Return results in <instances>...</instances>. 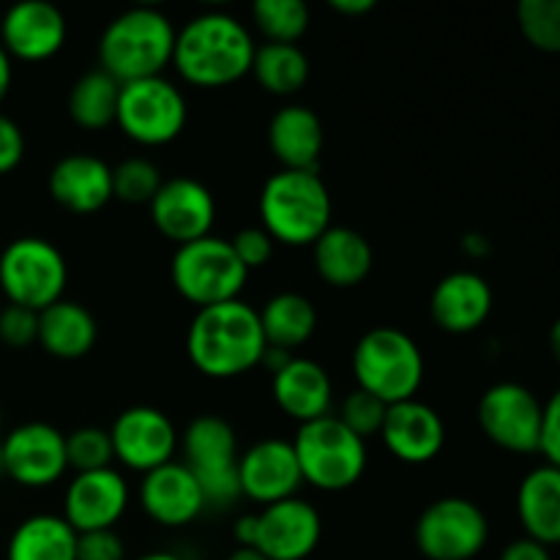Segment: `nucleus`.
<instances>
[{
  "label": "nucleus",
  "mask_w": 560,
  "mask_h": 560,
  "mask_svg": "<svg viewBox=\"0 0 560 560\" xmlns=\"http://www.w3.org/2000/svg\"><path fill=\"white\" fill-rule=\"evenodd\" d=\"M189 107L186 96L164 74L120 82L115 124L140 145H164L184 131Z\"/></svg>",
  "instance_id": "9d476101"
},
{
  "label": "nucleus",
  "mask_w": 560,
  "mask_h": 560,
  "mask_svg": "<svg viewBox=\"0 0 560 560\" xmlns=\"http://www.w3.org/2000/svg\"><path fill=\"white\" fill-rule=\"evenodd\" d=\"M353 375L359 388L386 405L413 399L424 381V355L419 342L397 326H375L353 348Z\"/></svg>",
  "instance_id": "39448f33"
},
{
  "label": "nucleus",
  "mask_w": 560,
  "mask_h": 560,
  "mask_svg": "<svg viewBox=\"0 0 560 560\" xmlns=\"http://www.w3.org/2000/svg\"><path fill=\"white\" fill-rule=\"evenodd\" d=\"M255 38L230 11H202L175 33L173 66L186 82L222 88L252 71Z\"/></svg>",
  "instance_id": "f257e3e1"
},
{
  "label": "nucleus",
  "mask_w": 560,
  "mask_h": 560,
  "mask_svg": "<svg viewBox=\"0 0 560 560\" xmlns=\"http://www.w3.org/2000/svg\"><path fill=\"white\" fill-rule=\"evenodd\" d=\"M492 288L481 273L459 268L432 288L430 315L443 331L470 334L490 317Z\"/></svg>",
  "instance_id": "5701e85b"
},
{
  "label": "nucleus",
  "mask_w": 560,
  "mask_h": 560,
  "mask_svg": "<svg viewBox=\"0 0 560 560\" xmlns=\"http://www.w3.org/2000/svg\"><path fill=\"white\" fill-rule=\"evenodd\" d=\"M0 44L11 58H52L66 44V14L52 0H20L0 20Z\"/></svg>",
  "instance_id": "aec40b11"
},
{
  "label": "nucleus",
  "mask_w": 560,
  "mask_h": 560,
  "mask_svg": "<svg viewBox=\"0 0 560 560\" xmlns=\"http://www.w3.org/2000/svg\"><path fill=\"white\" fill-rule=\"evenodd\" d=\"M550 353L560 364V317H556V323L550 326Z\"/></svg>",
  "instance_id": "8fccbe9b"
},
{
  "label": "nucleus",
  "mask_w": 560,
  "mask_h": 560,
  "mask_svg": "<svg viewBox=\"0 0 560 560\" xmlns=\"http://www.w3.org/2000/svg\"><path fill=\"white\" fill-rule=\"evenodd\" d=\"M22 156H25V135L20 124L0 113V175L11 173L22 162Z\"/></svg>",
  "instance_id": "a19ab883"
},
{
  "label": "nucleus",
  "mask_w": 560,
  "mask_h": 560,
  "mask_svg": "<svg viewBox=\"0 0 560 560\" xmlns=\"http://www.w3.org/2000/svg\"><path fill=\"white\" fill-rule=\"evenodd\" d=\"M262 228L288 246L315 244L331 228V191L317 170H277L260 189Z\"/></svg>",
  "instance_id": "20e7f679"
},
{
  "label": "nucleus",
  "mask_w": 560,
  "mask_h": 560,
  "mask_svg": "<svg viewBox=\"0 0 560 560\" xmlns=\"http://www.w3.org/2000/svg\"><path fill=\"white\" fill-rule=\"evenodd\" d=\"M5 560H77V530L60 514H33L11 534Z\"/></svg>",
  "instance_id": "c85d7f7f"
},
{
  "label": "nucleus",
  "mask_w": 560,
  "mask_h": 560,
  "mask_svg": "<svg viewBox=\"0 0 560 560\" xmlns=\"http://www.w3.org/2000/svg\"><path fill=\"white\" fill-rule=\"evenodd\" d=\"M517 25L530 47L560 55V0H520Z\"/></svg>",
  "instance_id": "72a5a7b5"
},
{
  "label": "nucleus",
  "mask_w": 560,
  "mask_h": 560,
  "mask_svg": "<svg viewBox=\"0 0 560 560\" xmlns=\"http://www.w3.org/2000/svg\"><path fill=\"white\" fill-rule=\"evenodd\" d=\"M77 560H126V545L113 528L77 534Z\"/></svg>",
  "instance_id": "ea45409f"
},
{
  "label": "nucleus",
  "mask_w": 560,
  "mask_h": 560,
  "mask_svg": "<svg viewBox=\"0 0 560 560\" xmlns=\"http://www.w3.org/2000/svg\"><path fill=\"white\" fill-rule=\"evenodd\" d=\"M331 9L339 14H366L375 9V0H331Z\"/></svg>",
  "instance_id": "de8ad7c7"
},
{
  "label": "nucleus",
  "mask_w": 560,
  "mask_h": 560,
  "mask_svg": "<svg viewBox=\"0 0 560 560\" xmlns=\"http://www.w3.org/2000/svg\"><path fill=\"white\" fill-rule=\"evenodd\" d=\"M290 443L304 481L323 492L348 490L366 470V441L353 435L331 413L299 424Z\"/></svg>",
  "instance_id": "423d86ee"
},
{
  "label": "nucleus",
  "mask_w": 560,
  "mask_h": 560,
  "mask_svg": "<svg viewBox=\"0 0 560 560\" xmlns=\"http://www.w3.org/2000/svg\"><path fill=\"white\" fill-rule=\"evenodd\" d=\"M184 465L200 485L206 506L230 509L241 498L238 438L222 416H197L178 441Z\"/></svg>",
  "instance_id": "6e6552de"
},
{
  "label": "nucleus",
  "mask_w": 560,
  "mask_h": 560,
  "mask_svg": "<svg viewBox=\"0 0 560 560\" xmlns=\"http://www.w3.org/2000/svg\"><path fill=\"white\" fill-rule=\"evenodd\" d=\"M517 517L525 536L545 547L560 545V468L539 465L517 487Z\"/></svg>",
  "instance_id": "bb28decb"
},
{
  "label": "nucleus",
  "mask_w": 560,
  "mask_h": 560,
  "mask_svg": "<svg viewBox=\"0 0 560 560\" xmlns=\"http://www.w3.org/2000/svg\"><path fill=\"white\" fill-rule=\"evenodd\" d=\"M140 506L153 523L164 528H184L208 509L200 485L178 459L142 474Z\"/></svg>",
  "instance_id": "6ab92c4d"
},
{
  "label": "nucleus",
  "mask_w": 560,
  "mask_h": 560,
  "mask_svg": "<svg viewBox=\"0 0 560 560\" xmlns=\"http://www.w3.org/2000/svg\"><path fill=\"white\" fill-rule=\"evenodd\" d=\"M320 512L299 495L268 503L257 512L255 550H260L268 560L310 558L320 545Z\"/></svg>",
  "instance_id": "2eb2a0df"
},
{
  "label": "nucleus",
  "mask_w": 560,
  "mask_h": 560,
  "mask_svg": "<svg viewBox=\"0 0 560 560\" xmlns=\"http://www.w3.org/2000/svg\"><path fill=\"white\" fill-rule=\"evenodd\" d=\"M38 339V312L5 304L0 310V342L9 348H27Z\"/></svg>",
  "instance_id": "4c0bfd02"
},
{
  "label": "nucleus",
  "mask_w": 560,
  "mask_h": 560,
  "mask_svg": "<svg viewBox=\"0 0 560 560\" xmlns=\"http://www.w3.org/2000/svg\"><path fill=\"white\" fill-rule=\"evenodd\" d=\"M135 560H184V558L175 556V552H145V556L135 558Z\"/></svg>",
  "instance_id": "3c124183"
},
{
  "label": "nucleus",
  "mask_w": 560,
  "mask_h": 560,
  "mask_svg": "<svg viewBox=\"0 0 560 560\" xmlns=\"http://www.w3.org/2000/svg\"><path fill=\"white\" fill-rule=\"evenodd\" d=\"M11 80H14V66H11V55L5 52V47L0 44V104L9 96Z\"/></svg>",
  "instance_id": "49530a36"
},
{
  "label": "nucleus",
  "mask_w": 560,
  "mask_h": 560,
  "mask_svg": "<svg viewBox=\"0 0 560 560\" xmlns=\"http://www.w3.org/2000/svg\"><path fill=\"white\" fill-rule=\"evenodd\" d=\"M238 485L241 495L262 506L293 498L295 490L304 485L293 443L279 438H262L252 443L238 457Z\"/></svg>",
  "instance_id": "a211bd4d"
},
{
  "label": "nucleus",
  "mask_w": 560,
  "mask_h": 560,
  "mask_svg": "<svg viewBox=\"0 0 560 560\" xmlns=\"http://www.w3.org/2000/svg\"><path fill=\"white\" fill-rule=\"evenodd\" d=\"M66 459L69 468L77 474H88V470L113 468L115 452L109 430L102 427H80V430L66 435Z\"/></svg>",
  "instance_id": "c9c22d12"
},
{
  "label": "nucleus",
  "mask_w": 560,
  "mask_h": 560,
  "mask_svg": "<svg viewBox=\"0 0 560 560\" xmlns=\"http://www.w3.org/2000/svg\"><path fill=\"white\" fill-rule=\"evenodd\" d=\"M233 536L238 547H255L257 539V514H241L233 525Z\"/></svg>",
  "instance_id": "c03bdc74"
},
{
  "label": "nucleus",
  "mask_w": 560,
  "mask_h": 560,
  "mask_svg": "<svg viewBox=\"0 0 560 560\" xmlns=\"http://www.w3.org/2000/svg\"><path fill=\"white\" fill-rule=\"evenodd\" d=\"M230 244H233L235 255H238V260L244 262L246 271H252V268H262L268 260L273 257V246H277V241L268 235V230L257 228V224H252V228H241L238 233L230 238Z\"/></svg>",
  "instance_id": "58836bf2"
},
{
  "label": "nucleus",
  "mask_w": 560,
  "mask_h": 560,
  "mask_svg": "<svg viewBox=\"0 0 560 560\" xmlns=\"http://www.w3.org/2000/svg\"><path fill=\"white\" fill-rule=\"evenodd\" d=\"M98 337L96 317L80 301L60 299L38 312V339L36 342L49 355L63 361L82 359L93 350Z\"/></svg>",
  "instance_id": "cd10ccee"
},
{
  "label": "nucleus",
  "mask_w": 560,
  "mask_h": 560,
  "mask_svg": "<svg viewBox=\"0 0 560 560\" xmlns=\"http://www.w3.org/2000/svg\"><path fill=\"white\" fill-rule=\"evenodd\" d=\"M260 315L262 334H266L268 348L293 350L310 342L317 328V310L306 295L284 290V293L271 295L262 304Z\"/></svg>",
  "instance_id": "c756f323"
},
{
  "label": "nucleus",
  "mask_w": 560,
  "mask_h": 560,
  "mask_svg": "<svg viewBox=\"0 0 560 560\" xmlns=\"http://www.w3.org/2000/svg\"><path fill=\"white\" fill-rule=\"evenodd\" d=\"M109 438H113L115 459L140 474L170 463L180 441L170 416L151 405L120 410L109 427Z\"/></svg>",
  "instance_id": "4468645a"
},
{
  "label": "nucleus",
  "mask_w": 560,
  "mask_h": 560,
  "mask_svg": "<svg viewBox=\"0 0 560 560\" xmlns=\"http://www.w3.org/2000/svg\"><path fill=\"white\" fill-rule=\"evenodd\" d=\"M162 184V173L145 156L124 159L113 167V197L129 202V206H148Z\"/></svg>",
  "instance_id": "f704fd0d"
},
{
  "label": "nucleus",
  "mask_w": 560,
  "mask_h": 560,
  "mask_svg": "<svg viewBox=\"0 0 560 560\" xmlns=\"http://www.w3.org/2000/svg\"><path fill=\"white\" fill-rule=\"evenodd\" d=\"M271 394L279 408L299 424L328 416L334 402V383L326 366L312 359L293 355L271 375Z\"/></svg>",
  "instance_id": "b1692460"
},
{
  "label": "nucleus",
  "mask_w": 560,
  "mask_h": 560,
  "mask_svg": "<svg viewBox=\"0 0 560 560\" xmlns=\"http://www.w3.org/2000/svg\"><path fill=\"white\" fill-rule=\"evenodd\" d=\"M498 560H552L550 556V547L539 545V541L528 539V536H520V539L509 541L503 547L501 558Z\"/></svg>",
  "instance_id": "37998d69"
},
{
  "label": "nucleus",
  "mask_w": 560,
  "mask_h": 560,
  "mask_svg": "<svg viewBox=\"0 0 560 560\" xmlns=\"http://www.w3.org/2000/svg\"><path fill=\"white\" fill-rule=\"evenodd\" d=\"M69 468L66 435L47 421H25L0 443V470L20 487L42 490Z\"/></svg>",
  "instance_id": "ddd939ff"
},
{
  "label": "nucleus",
  "mask_w": 560,
  "mask_h": 560,
  "mask_svg": "<svg viewBox=\"0 0 560 560\" xmlns=\"http://www.w3.org/2000/svg\"><path fill=\"white\" fill-rule=\"evenodd\" d=\"M323 142L320 115L306 104H284L268 120V148L282 170H317Z\"/></svg>",
  "instance_id": "393cba45"
},
{
  "label": "nucleus",
  "mask_w": 560,
  "mask_h": 560,
  "mask_svg": "<svg viewBox=\"0 0 560 560\" xmlns=\"http://www.w3.org/2000/svg\"><path fill=\"white\" fill-rule=\"evenodd\" d=\"M49 197L66 211L93 213L113 200V167L96 153H69L49 170Z\"/></svg>",
  "instance_id": "4be33fe9"
},
{
  "label": "nucleus",
  "mask_w": 560,
  "mask_h": 560,
  "mask_svg": "<svg viewBox=\"0 0 560 560\" xmlns=\"http://www.w3.org/2000/svg\"><path fill=\"white\" fill-rule=\"evenodd\" d=\"M463 249L468 252L470 257H485V255H490L492 244L485 233H476V230H470V233L463 235Z\"/></svg>",
  "instance_id": "a18cd8bd"
},
{
  "label": "nucleus",
  "mask_w": 560,
  "mask_h": 560,
  "mask_svg": "<svg viewBox=\"0 0 560 560\" xmlns=\"http://www.w3.org/2000/svg\"><path fill=\"white\" fill-rule=\"evenodd\" d=\"M252 74L273 96H293L310 80V58L299 44L262 42L255 49Z\"/></svg>",
  "instance_id": "7c9ffc66"
},
{
  "label": "nucleus",
  "mask_w": 560,
  "mask_h": 560,
  "mask_svg": "<svg viewBox=\"0 0 560 560\" xmlns=\"http://www.w3.org/2000/svg\"><path fill=\"white\" fill-rule=\"evenodd\" d=\"M120 98V82L104 69L77 77L69 91V115L82 129H104L115 124Z\"/></svg>",
  "instance_id": "2f4dec72"
},
{
  "label": "nucleus",
  "mask_w": 560,
  "mask_h": 560,
  "mask_svg": "<svg viewBox=\"0 0 560 560\" xmlns=\"http://www.w3.org/2000/svg\"><path fill=\"white\" fill-rule=\"evenodd\" d=\"M66 282L63 252L42 235H22L0 252V290L9 304L42 312L63 299Z\"/></svg>",
  "instance_id": "1a4fd4ad"
},
{
  "label": "nucleus",
  "mask_w": 560,
  "mask_h": 560,
  "mask_svg": "<svg viewBox=\"0 0 560 560\" xmlns=\"http://www.w3.org/2000/svg\"><path fill=\"white\" fill-rule=\"evenodd\" d=\"M312 260H315L317 273L331 288H355L370 277L375 266V252L359 230L331 224L312 244Z\"/></svg>",
  "instance_id": "a878e982"
},
{
  "label": "nucleus",
  "mask_w": 560,
  "mask_h": 560,
  "mask_svg": "<svg viewBox=\"0 0 560 560\" xmlns=\"http://www.w3.org/2000/svg\"><path fill=\"white\" fill-rule=\"evenodd\" d=\"M148 208L159 233L178 246L211 235L217 219V200L211 189L191 175H175L164 180Z\"/></svg>",
  "instance_id": "dca6fc26"
},
{
  "label": "nucleus",
  "mask_w": 560,
  "mask_h": 560,
  "mask_svg": "<svg viewBox=\"0 0 560 560\" xmlns=\"http://www.w3.org/2000/svg\"><path fill=\"white\" fill-rule=\"evenodd\" d=\"M547 465L560 468V388L545 402V427H541V446Z\"/></svg>",
  "instance_id": "79ce46f5"
},
{
  "label": "nucleus",
  "mask_w": 560,
  "mask_h": 560,
  "mask_svg": "<svg viewBox=\"0 0 560 560\" xmlns=\"http://www.w3.org/2000/svg\"><path fill=\"white\" fill-rule=\"evenodd\" d=\"M252 16L266 42L295 44L310 31V5L304 0H255Z\"/></svg>",
  "instance_id": "473e14b6"
},
{
  "label": "nucleus",
  "mask_w": 560,
  "mask_h": 560,
  "mask_svg": "<svg viewBox=\"0 0 560 560\" xmlns=\"http://www.w3.org/2000/svg\"><path fill=\"white\" fill-rule=\"evenodd\" d=\"M383 446L408 465H424L441 454L446 443V424L432 405L419 399L388 405L381 427Z\"/></svg>",
  "instance_id": "412c9836"
},
{
  "label": "nucleus",
  "mask_w": 560,
  "mask_h": 560,
  "mask_svg": "<svg viewBox=\"0 0 560 560\" xmlns=\"http://www.w3.org/2000/svg\"><path fill=\"white\" fill-rule=\"evenodd\" d=\"M268 342L260 315L246 301L233 299L202 306L195 312L186 331V353L191 364L208 377L228 381L255 370Z\"/></svg>",
  "instance_id": "f03ea898"
},
{
  "label": "nucleus",
  "mask_w": 560,
  "mask_h": 560,
  "mask_svg": "<svg viewBox=\"0 0 560 560\" xmlns=\"http://www.w3.org/2000/svg\"><path fill=\"white\" fill-rule=\"evenodd\" d=\"M228 560H268L262 556L260 550H255V547H235L233 552H230Z\"/></svg>",
  "instance_id": "09e8293b"
},
{
  "label": "nucleus",
  "mask_w": 560,
  "mask_h": 560,
  "mask_svg": "<svg viewBox=\"0 0 560 560\" xmlns=\"http://www.w3.org/2000/svg\"><path fill=\"white\" fill-rule=\"evenodd\" d=\"M413 536L427 560H474L487 547L490 523L479 503L448 495L419 514Z\"/></svg>",
  "instance_id": "9b49d317"
},
{
  "label": "nucleus",
  "mask_w": 560,
  "mask_h": 560,
  "mask_svg": "<svg viewBox=\"0 0 560 560\" xmlns=\"http://www.w3.org/2000/svg\"><path fill=\"white\" fill-rule=\"evenodd\" d=\"M129 509V485L115 468L88 470L69 481L60 517L77 530L113 528Z\"/></svg>",
  "instance_id": "f3484780"
},
{
  "label": "nucleus",
  "mask_w": 560,
  "mask_h": 560,
  "mask_svg": "<svg viewBox=\"0 0 560 560\" xmlns=\"http://www.w3.org/2000/svg\"><path fill=\"white\" fill-rule=\"evenodd\" d=\"M175 33L167 11L159 5H131L107 22L98 38V69L118 82L164 74L173 63Z\"/></svg>",
  "instance_id": "7ed1b4c3"
},
{
  "label": "nucleus",
  "mask_w": 560,
  "mask_h": 560,
  "mask_svg": "<svg viewBox=\"0 0 560 560\" xmlns=\"http://www.w3.org/2000/svg\"><path fill=\"white\" fill-rule=\"evenodd\" d=\"M487 441L512 454H536L541 446L545 405L523 383L503 381L487 388L476 408Z\"/></svg>",
  "instance_id": "f8f14e48"
},
{
  "label": "nucleus",
  "mask_w": 560,
  "mask_h": 560,
  "mask_svg": "<svg viewBox=\"0 0 560 560\" xmlns=\"http://www.w3.org/2000/svg\"><path fill=\"white\" fill-rule=\"evenodd\" d=\"M388 405L383 402L375 394L364 392V388L355 386L353 392L345 397L342 408H339L337 419L348 427L353 435H359L361 441H366L370 435H381L383 419H386Z\"/></svg>",
  "instance_id": "e433bc0d"
},
{
  "label": "nucleus",
  "mask_w": 560,
  "mask_h": 560,
  "mask_svg": "<svg viewBox=\"0 0 560 560\" xmlns=\"http://www.w3.org/2000/svg\"><path fill=\"white\" fill-rule=\"evenodd\" d=\"M170 279L186 301L202 310V306L241 299L249 271L238 260L230 238L211 233L175 249Z\"/></svg>",
  "instance_id": "0eeeda50"
}]
</instances>
